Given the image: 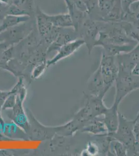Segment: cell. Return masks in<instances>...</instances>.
Returning <instances> with one entry per match:
<instances>
[{"instance_id": "cell-11", "label": "cell", "mask_w": 139, "mask_h": 156, "mask_svg": "<svg viewBox=\"0 0 139 156\" xmlns=\"http://www.w3.org/2000/svg\"><path fill=\"white\" fill-rule=\"evenodd\" d=\"M81 131L95 136L104 135L108 133V130L103 120L102 115L96 117L88 121L83 126Z\"/></svg>"}, {"instance_id": "cell-22", "label": "cell", "mask_w": 139, "mask_h": 156, "mask_svg": "<svg viewBox=\"0 0 139 156\" xmlns=\"http://www.w3.org/2000/svg\"><path fill=\"white\" fill-rule=\"evenodd\" d=\"M134 133L136 141L139 142V117H136V119H134Z\"/></svg>"}, {"instance_id": "cell-24", "label": "cell", "mask_w": 139, "mask_h": 156, "mask_svg": "<svg viewBox=\"0 0 139 156\" xmlns=\"http://www.w3.org/2000/svg\"><path fill=\"white\" fill-rule=\"evenodd\" d=\"M9 6H4L0 4V20H2L7 15V8Z\"/></svg>"}, {"instance_id": "cell-1", "label": "cell", "mask_w": 139, "mask_h": 156, "mask_svg": "<svg viewBox=\"0 0 139 156\" xmlns=\"http://www.w3.org/2000/svg\"><path fill=\"white\" fill-rule=\"evenodd\" d=\"M134 120H128L123 114L119 112V122L117 129L114 132L107 133V135L110 138L118 140L124 144L128 148V154L131 153L136 142L134 133Z\"/></svg>"}, {"instance_id": "cell-3", "label": "cell", "mask_w": 139, "mask_h": 156, "mask_svg": "<svg viewBox=\"0 0 139 156\" xmlns=\"http://www.w3.org/2000/svg\"><path fill=\"white\" fill-rule=\"evenodd\" d=\"M106 89L108 91L115 83L118 73V68L114 56L107 55L102 52L98 66Z\"/></svg>"}, {"instance_id": "cell-19", "label": "cell", "mask_w": 139, "mask_h": 156, "mask_svg": "<svg viewBox=\"0 0 139 156\" xmlns=\"http://www.w3.org/2000/svg\"><path fill=\"white\" fill-rule=\"evenodd\" d=\"M34 3V0H12V4L25 9L30 14L33 11Z\"/></svg>"}, {"instance_id": "cell-15", "label": "cell", "mask_w": 139, "mask_h": 156, "mask_svg": "<svg viewBox=\"0 0 139 156\" xmlns=\"http://www.w3.org/2000/svg\"><path fill=\"white\" fill-rule=\"evenodd\" d=\"M49 19L54 27L59 28H73L72 19L68 12L56 15H49Z\"/></svg>"}, {"instance_id": "cell-26", "label": "cell", "mask_w": 139, "mask_h": 156, "mask_svg": "<svg viewBox=\"0 0 139 156\" xmlns=\"http://www.w3.org/2000/svg\"><path fill=\"white\" fill-rule=\"evenodd\" d=\"M139 117V112H138V113H137V115L136 116V117Z\"/></svg>"}, {"instance_id": "cell-25", "label": "cell", "mask_w": 139, "mask_h": 156, "mask_svg": "<svg viewBox=\"0 0 139 156\" xmlns=\"http://www.w3.org/2000/svg\"><path fill=\"white\" fill-rule=\"evenodd\" d=\"M131 73L132 75L139 78V62L136 65L132 70Z\"/></svg>"}, {"instance_id": "cell-20", "label": "cell", "mask_w": 139, "mask_h": 156, "mask_svg": "<svg viewBox=\"0 0 139 156\" xmlns=\"http://www.w3.org/2000/svg\"><path fill=\"white\" fill-rule=\"evenodd\" d=\"M7 15H11L14 16H30V14L28 12L20 7H18L12 4L9 6L7 8Z\"/></svg>"}, {"instance_id": "cell-27", "label": "cell", "mask_w": 139, "mask_h": 156, "mask_svg": "<svg viewBox=\"0 0 139 156\" xmlns=\"http://www.w3.org/2000/svg\"><path fill=\"white\" fill-rule=\"evenodd\" d=\"M1 21H0V25H1Z\"/></svg>"}, {"instance_id": "cell-8", "label": "cell", "mask_w": 139, "mask_h": 156, "mask_svg": "<svg viewBox=\"0 0 139 156\" xmlns=\"http://www.w3.org/2000/svg\"><path fill=\"white\" fill-rule=\"evenodd\" d=\"M88 90L89 94L101 98H104L107 93L104 81L98 67L89 79Z\"/></svg>"}, {"instance_id": "cell-10", "label": "cell", "mask_w": 139, "mask_h": 156, "mask_svg": "<svg viewBox=\"0 0 139 156\" xmlns=\"http://www.w3.org/2000/svg\"><path fill=\"white\" fill-rule=\"evenodd\" d=\"M35 18L36 28L39 34L44 37L47 36L54 27L50 20L49 15L37 6L35 9Z\"/></svg>"}, {"instance_id": "cell-18", "label": "cell", "mask_w": 139, "mask_h": 156, "mask_svg": "<svg viewBox=\"0 0 139 156\" xmlns=\"http://www.w3.org/2000/svg\"><path fill=\"white\" fill-rule=\"evenodd\" d=\"M99 154H100V149L97 141L88 142L86 149L82 153L83 156H95Z\"/></svg>"}, {"instance_id": "cell-7", "label": "cell", "mask_w": 139, "mask_h": 156, "mask_svg": "<svg viewBox=\"0 0 139 156\" xmlns=\"http://www.w3.org/2000/svg\"><path fill=\"white\" fill-rule=\"evenodd\" d=\"M86 97V107L92 118L103 115L108 107L106 106L103 101V98L93 96L89 94H85Z\"/></svg>"}, {"instance_id": "cell-21", "label": "cell", "mask_w": 139, "mask_h": 156, "mask_svg": "<svg viewBox=\"0 0 139 156\" xmlns=\"http://www.w3.org/2000/svg\"><path fill=\"white\" fill-rule=\"evenodd\" d=\"M126 14L129 17H134L139 15V0L129 5L128 11L126 12Z\"/></svg>"}, {"instance_id": "cell-5", "label": "cell", "mask_w": 139, "mask_h": 156, "mask_svg": "<svg viewBox=\"0 0 139 156\" xmlns=\"http://www.w3.org/2000/svg\"><path fill=\"white\" fill-rule=\"evenodd\" d=\"M33 25L29 20L16 25L0 34V41L15 42L26 37L33 30Z\"/></svg>"}, {"instance_id": "cell-23", "label": "cell", "mask_w": 139, "mask_h": 156, "mask_svg": "<svg viewBox=\"0 0 139 156\" xmlns=\"http://www.w3.org/2000/svg\"><path fill=\"white\" fill-rule=\"evenodd\" d=\"M137 1H139V0H123V10L125 11V13L128 12L129 5L134 2Z\"/></svg>"}, {"instance_id": "cell-9", "label": "cell", "mask_w": 139, "mask_h": 156, "mask_svg": "<svg viewBox=\"0 0 139 156\" xmlns=\"http://www.w3.org/2000/svg\"><path fill=\"white\" fill-rule=\"evenodd\" d=\"M85 44V42L84 40L80 37L70 41L60 47L58 50V53L50 61V63H55L59 60L69 57Z\"/></svg>"}, {"instance_id": "cell-16", "label": "cell", "mask_w": 139, "mask_h": 156, "mask_svg": "<svg viewBox=\"0 0 139 156\" xmlns=\"http://www.w3.org/2000/svg\"><path fill=\"white\" fill-rule=\"evenodd\" d=\"M120 0H97V7L99 14L100 15V20L113 10L115 6Z\"/></svg>"}, {"instance_id": "cell-17", "label": "cell", "mask_w": 139, "mask_h": 156, "mask_svg": "<svg viewBox=\"0 0 139 156\" xmlns=\"http://www.w3.org/2000/svg\"><path fill=\"white\" fill-rule=\"evenodd\" d=\"M109 138L111 139V140L109 142V154L116 156H126L128 155V148L124 144L118 140L112 139L109 137Z\"/></svg>"}, {"instance_id": "cell-13", "label": "cell", "mask_w": 139, "mask_h": 156, "mask_svg": "<svg viewBox=\"0 0 139 156\" xmlns=\"http://www.w3.org/2000/svg\"><path fill=\"white\" fill-rule=\"evenodd\" d=\"M68 9V12L73 23V28L76 32H78L79 28L85 19L86 18V15H88L86 12H82L76 7L73 0H64Z\"/></svg>"}, {"instance_id": "cell-4", "label": "cell", "mask_w": 139, "mask_h": 156, "mask_svg": "<svg viewBox=\"0 0 139 156\" xmlns=\"http://www.w3.org/2000/svg\"><path fill=\"white\" fill-rule=\"evenodd\" d=\"M79 29L81 30V38L84 40L88 49V53L90 55L93 48H95V45L100 30V25H98L96 20L92 18H86Z\"/></svg>"}, {"instance_id": "cell-12", "label": "cell", "mask_w": 139, "mask_h": 156, "mask_svg": "<svg viewBox=\"0 0 139 156\" xmlns=\"http://www.w3.org/2000/svg\"><path fill=\"white\" fill-rule=\"evenodd\" d=\"M119 106L113 103L112 106L107 108L103 115V120L106 124L108 133H113L116 131L119 122Z\"/></svg>"}, {"instance_id": "cell-14", "label": "cell", "mask_w": 139, "mask_h": 156, "mask_svg": "<svg viewBox=\"0 0 139 156\" xmlns=\"http://www.w3.org/2000/svg\"><path fill=\"white\" fill-rule=\"evenodd\" d=\"M31 18V16H14L11 15H6L1 21L0 25V34L8 29L14 27L16 25L29 21Z\"/></svg>"}, {"instance_id": "cell-6", "label": "cell", "mask_w": 139, "mask_h": 156, "mask_svg": "<svg viewBox=\"0 0 139 156\" xmlns=\"http://www.w3.org/2000/svg\"><path fill=\"white\" fill-rule=\"evenodd\" d=\"M118 71L131 73L134 67L139 62V43L130 51L115 56Z\"/></svg>"}, {"instance_id": "cell-2", "label": "cell", "mask_w": 139, "mask_h": 156, "mask_svg": "<svg viewBox=\"0 0 139 156\" xmlns=\"http://www.w3.org/2000/svg\"><path fill=\"white\" fill-rule=\"evenodd\" d=\"M114 84L116 92L113 103L120 106L122 101L128 95L139 89V78L131 73L118 71Z\"/></svg>"}]
</instances>
